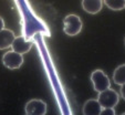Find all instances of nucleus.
<instances>
[{"label": "nucleus", "instance_id": "nucleus-9", "mask_svg": "<svg viewBox=\"0 0 125 115\" xmlns=\"http://www.w3.org/2000/svg\"><path fill=\"white\" fill-rule=\"evenodd\" d=\"M82 111L84 115H100L102 106L100 105L97 100H89L84 103Z\"/></svg>", "mask_w": 125, "mask_h": 115}, {"label": "nucleus", "instance_id": "nucleus-7", "mask_svg": "<svg viewBox=\"0 0 125 115\" xmlns=\"http://www.w3.org/2000/svg\"><path fill=\"white\" fill-rule=\"evenodd\" d=\"M14 38L16 35H14L13 31L5 28L0 30V50H5L11 47Z\"/></svg>", "mask_w": 125, "mask_h": 115}, {"label": "nucleus", "instance_id": "nucleus-5", "mask_svg": "<svg viewBox=\"0 0 125 115\" xmlns=\"http://www.w3.org/2000/svg\"><path fill=\"white\" fill-rule=\"evenodd\" d=\"M24 112L28 115H44L47 114V104L42 100L32 99L27 102Z\"/></svg>", "mask_w": 125, "mask_h": 115}, {"label": "nucleus", "instance_id": "nucleus-12", "mask_svg": "<svg viewBox=\"0 0 125 115\" xmlns=\"http://www.w3.org/2000/svg\"><path fill=\"white\" fill-rule=\"evenodd\" d=\"M115 114V111H114V107H105L102 108L100 115H114Z\"/></svg>", "mask_w": 125, "mask_h": 115}, {"label": "nucleus", "instance_id": "nucleus-4", "mask_svg": "<svg viewBox=\"0 0 125 115\" xmlns=\"http://www.w3.org/2000/svg\"><path fill=\"white\" fill-rule=\"evenodd\" d=\"M2 64L10 70L19 69L23 64V56L13 50L8 51L2 55Z\"/></svg>", "mask_w": 125, "mask_h": 115}, {"label": "nucleus", "instance_id": "nucleus-1", "mask_svg": "<svg viewBox=\"0 0 125 115\" xmlns=\"http://www.w3.org/2000/svg\"><path fill=\"white\" fill-rule=\"evenodd\" d=\"M82 20L78 14L70 13L64 17L63 19V31L65 34L70 35V37L79 34L82 30Z\"/></svg>", "mask_w": 125, "mask_h": 115}, {"label": "nucleus", "instance_id": "nucleus-11", "mask_svg": "<svg viewBox=\"0 0 125 115\" xmlns=\"http://www.w3.org/2000/svg\"><path fill=\"white\" fill-rule=\"evenodd\" d=\"M106 7L114 11H120L125 8V0H104Z\"/></svg>", "mask_w": 125, "mask_h": 115}, {"label": "nucleus", "instance_id": "nucleus-6", "mask_svg": "<svg viewBox=\"0 0 125 115\" xmlns=\"http://www.w3.org/2000/svg\"><path fill=\"white\" fill-rule=\"evenodd\" d=\"M32 44H33L32 41L27 40L23 35H20V37L14 38L13 42L11 44V49L20 54H24L30 51V49L32 48Z\"/></svg>", "mask_w": 125, "mask_h": 115}, {"label": "nucleus", "instance_id": "nucleus-3", "mask_svg": "<svg viewBox=\"0 0 125 115\" xmlns=\"http://www.w3.org/2000/svg\"><path fill=\"white\" fill-rule=\"evenodd\" d=\"M91 82L93 84V89L95 92L100 93V92L104 91V90L109 89L111 86V82H110L109 76L105 74L102 70H95L91 73Z\"/></svg>", "mask_w": 125, "mask_h": 115}, {"label": "nucleus", "instance_id": "nucleus-14", "mask_svg": "<svg viewBox=\"0 0 125 115\" xmlns=\"http://www.w3.org/2000/svg\"><path fill=\"white\" fill-rule=\"evenodd\" d=\"M5 28V21H3V19L0 17V30H2Z\"/></svg>", "mask_w": 125, "mask_h": 115}, {"label": "nucleus", "instance_id": "nucleus-8", "mask_svg": "<svg viewBox=\"0 0 125 115\" xmlns=\"http://www.w3.org/2000/svg\"><path fill=\"white\" fill-rule=\"evenodd\" d=\"M102 0H82V8L90 14H96L102 10Z\"/></svg>", "mask_w": 125, "mask_h": 115}, {"label": "nucleus", "instance_id": "nucleus-10", "mask_svg": "<svg viewBox=\"0 0 125 115\" xmlns=\"http://www.w3.org/2000/svg\"><path fill=\"white\" fill-rule=\"evenodd\" d=\"M113 81L115 84L120 85V86L125 83V64H121L114 70Z\"/></svg>", "mask_w": 125, "mask_h": 115}, {"label": "nucleus", "instance_id": "nucleus-13", "mask_svg": "<svg viewBox=\"0 0 125 115\" xmlns=\"http://www.w3.org/2000/svg\"><path fill=\"white\" fill-rule=\"evenodd\" d=\"M121 96L125 100V83L121 85Z\"/></svg>", "mask_w": 125, "mask_h": 115}, {"label": "nucleus", "instance_id": "nucleus-2", "mask_svg": "<svg viewBox=\"0 0 125 115\" xmlns=\"http://www.w3.org/2000/svg\"><path fill=\"white\" fill-rule=\"evenodd\" d=\"M118 100H120L118 93L111 87L100 92L97 95V101H99L100 105L102 106V108L115 107L118 103Z\"/></svg>", "mask_w": 125, "mask_h": 115}]
</instances>
